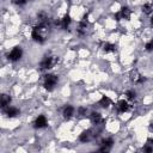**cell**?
Here are the masks:
<instances>
[{
    "mask_svg": "<svg viewBox=\"0 0 153 153\" xmlns=\"http://www.w3.org/2000/svg\"><path fill=\"white\" fill-rule=\"evenodd\" d=\"M91 121H92L94 125H98L103 120H102V116H101L99 112H92L91 114Z\"/></svg>",
    "mask_w": 153,
    "mask_h": 153,
    "instance_id": "11",
    "label": "cell"
},
{
    "mask_svg": "<svg viewBox=\"0 0 153 153\" xmlns=\"http://www.w3.org/2000/svg\"><path fill=\"white\" fill-rule=\"evenodd\" d=\"M112 144H114V141H112V139H104L103 141H102V147H101V151H108L111 146H112Z\"/></svg>",
    "mask_w": 153,
    "mask_h": 153,
    "instance_id": "10",
    "label": "cell"
},
{
    "mask_svg": "<svg viewBox=\"0 0 153 153\" xmlns=\"http://www.w3.org/2000/svg\"><path fill=\"white\" fill-rule=\"evenodd\" d=\"M102 48H103V50L104 51H115V49H116V47L114 46V44H111V43H108V42H105V43H103V46H102Z\"/></svg>",
    "mask_w": 153,
    "mask_h": 153,
    "instance_id": "16",
    "label": "cell"
},
{
    "mask_svg": "<svg viewBox=\"0 0 153 153\" xmlns=\"http://www.w3.org/2000/svg\"><path fill=\"white\" fill-rule=\"evenodd\" d=\"M126 96H127V98L128 99H134L135 98V96H136V94H135V91L134 90H128L127 92H126Z\"/></svg>",
    "mask_w": 153,
    "mask_h": 153,
    "instance_id": "18",
    "label": "cell"
},
{
    "mask_svg": "<svg viewBox=\"0 0 153 153\" xmlns=\"http://www.w3.org/2000/svg\"><path fill=\"white\" fill-rule=\"evenodd\" d=\"M131 79H132L134 83H136V84H142V83L146 80L142 75H140V74H139V72H138L136 70L132 71V73H131Z\"/></svg>",
    "mask_w": 153,
    "mask_h": 153,
    "instance_id": "6",
    "label": "cell"
},
{
    "mask_svg": "<svg viewBox=\"0 0 153 153\" xmlns=\"http://www.w3.org/2000/svg\"><path fill=\"white\" fill-rule=\"evenodd\" d=\"M74 114V108L72 105H67L65 109H64V117L66 120H70Z\"/></svg>",
    "mask_w": 153,
    "mask_h": 153,
    "instance_id": "9",
    "label": "cell"
},
{
    "mask_svg": "<svg viewBox=\"0 0 153 153\" xmlns=\"http://www.w3.org/2000/svg\"><path fill=\"white\" fill-rule=\"evenodd\" d=\"M153 151V147H146V152H152Z\"/></svg>",
    "mask_w": 153,
    "mask_h": 153,
    "instance_id": "22",
    "label": "cell"
},
{
    "mask_svg": "<svg viewBox=\"0 0 153 153\" xmlns=\"http://www.w3.org/2000/svg\"><path fill=\"white\" fill-rule=\"evenodd\" d=\"M57 75L55 74H47L46 78H44V88L48 90V91H51L56 84H57Z\"/></svg>",
    "mask_w": 153,
    "mask_h": 153,
    "instance_id": "1",
    "label": "cell"
},
{
    "mask_svg": "<svg viewBox=\"0 0 153 153\" xmlns=\"http://www.w3.org/2000/svg\"><path fill=\"white\" fill-rule=\"evenodd\" d=\"M145 48H146V50H147V51L153 50V40H152V41H149V42H147V43H146V46H145Z\"/></svg>",
    "mask_w": 153,
    "mask_h": 153,
    "instance_id": "19",
    "label": "cell"
},
{
    "mask_svg": "<svg viewBox=\"0 0 153 153\" xmlns=\"http://www.w3.org/2000/svg\"><path fill=\"white\" fill-rule=\"evenodd\" d=\"M15 3H16L17 5H24V4L28 3V0H15Z\"/></svg>",
    "mask_w": 153,
    "mask_h": 153,
    "instance_id": "21",
    "label": "cell"
},
{
    "mask_svg": "<svg viewBox=\"0 0 153 153\" xmlns=\"http://www.w3.org/2000/svg\"><path fill=\"white\" fill-rule=\"evenodd\" d=\"M131 17V10L128 7H122L120 12H117L115 15L116 20H121V19H129Z\"/></svg>",
    "mask_w": 153,
    "mask_h": 153,
    "instance_id": "4",
    "label": "cell"
},
{
    "mask_svg": "<svg viewBox=\"0 0 153 153\" xmlns=\"http://www.w3.org/2000/svg\"><path fill=\"white\" fill-rule=\"evenodd\" d=\"M110 103H111V101H110V98L107 97V96H103V97L101 98V101L98 102V104H99L102 108H108V107L110 105Z\"/></svg>",
    "mask_w": 153,
    "mask_h": 153,
    "instance_id": "14",
    "label": "cell"
},
{
    "mask_svg": "<svg viewBox=\"0 0 153 153\" xmlns=\"http://www.w3.org/2000/svg\"><path fill=\"white\" fill-rule=\"evenodd\" d=\"M55 62H56V60L54 59V56H44L40 64V68L41 70H49L54 66Z\"/></svg>",
    "mask_w": 153,
    "mask_h": 153,
    "instance_id": "2",
    "label": "cell"
},
{
    "mask_svg": "<svg viewBox=\"0 0 153 153\" xmlns=\"http://www.w3.org/2000/svg\"><path fill=\"white\" fill-rule=\"evenodd\" d=\"M60 22H61V26H62L64 29H67V28H68V25L71 24L72 19H71V17H70L68 15H66V16H65L62 19H61Z\"/></svg>",
    "mask_w": 153,
    "mask_h": 153,
    "instance_id": "15",
    "label": "cell"
},
{
    "mask_svg": "<svg viewBox=\"0 0 153 153\" xmlns=\"http://www.w3.org/2000/svg\"><path fill=\"white\" fill-rule=\"evenodd\" d=\"M117 108H118V111H120V112H126V111H128V109H129V104L127 103V101L122 99V101H120V102L117 103Z\"/></svg>",
    "mask_w": 153,
    "mask_h": 153,
    "instance_id": "8",
    "label": "cell"
},
{
    "mask_svg": "<svg viewBox=\"0 0 153 153\" xmlns=\"http://www.w3.org/2000/svg\"><path fill=\"white\" fill-rule=\"evenodd\" d=\"M22 55H23L22 48H20V47H15V48L7 54V57H9V60H11V61H17V60H19V59L22 57Z\"/></svg>",
    "mask_w": 153,
    "mask_h": 153,
    "instance_id": "3",
    "label": "cell"
},
{
    "mask_svg": "<svg viewBox=\"0 0 153 153\" xmlns=\"http://www.w3.org/2000/svg\"><path fill=\"white\" fill-rule=\"evenodd\" d=\"M151 24H152V26H153V17L151 18Z\"/></svg>",
    "mask_w": 153,
    "mask_h": 153,
    "instance_id": "23",
    "label": "cell"
},
{
    "mask_svg": "<svg viewBox=\"0 0 153 153\" xmlns=\"http://www.w3.org/2000/svg\"><path fill=\"white\" fill-rule=\"evenodd\" d=\"M35 127L36 128H44V127H47V125H48V122H47V118H46V116H43V115H40L36 120H35Z\"/></svg>",
    "mask_w": 153,
    "mask_h": 153,
    "instance_id": "5",
    "label": "cell"
},
{
    "mask_svg": "<svg viewBox=\"0 0 153 153\" xmlns=\"http://www.w3.org/2000/svg\"><path fill=\"white\" fill-rule=\"evenodd\" d=\"M5 114H6L9 117H16L17 115H19V109L9 105L7 108H5Z\"/></svg>",
    "mask_w": 153,
    "mask_h": 153,
    "instance_id": "7",
    "label": "cell"
},
{
    "mask_svg": "<svg viewBox=\"0 0 153 153\" xmlns=\"http://www.w3.org/2000/svg\"><path fill=\"white\" fill-rule=\"evenodd\" d=\"M10 103H11V97L7 95H3L1 96V108H4V109L7 108L10 105Z\"/></svg>",
    "mask_w": 153,
    "mask_h": 153,
    "instance_id": "13",
    "label": "cell"
},
{
    "mask_svg": "<svg viewBox=\"0 0 153 153\" xmlns=\"http://www.w3.org/2000/svg\"><path fill=\"white\" fill-rule=\"evenodd\" d=\"M142 11L146 13V15H149L152 11H153V5L152 4H145L142 6Z\"/></svg>",
    "mask_w": 153,
    "mask_h": 153,
    "instance_id": "17",
    "label": "cell"
},
{
    "mask_svg": "<svg viewBox=\"0 0 153 153\" xmlns=\"http://www.w3.org/2000/svg\"><path fill=\"white\" fill-rule=\"evenodd\" d=\"M90 139H91V131H85L79 136V140L81 142H87V141H90Z\"/></svg>",
    "mask_w": 153,
    "mask_h": 153,
    "instance_id": "12",
    "label": "cell"
},
{
    "mask_svg": "<svg viewBox=\"0 0 153 153\" xmlns=\"http://www.w3.org/2000/svg\"><path fill=\"white\" fill-rule=\"evenodd\" d=\"M78 114H79L80 116H84V115L86 114V108H83V107H80V108L78 109Z\"/></svg>",
    "mask_w": 153,
    "mask_h": 153,
    "instance_id": "20",
    "label": "cell"
}]
</instances>
